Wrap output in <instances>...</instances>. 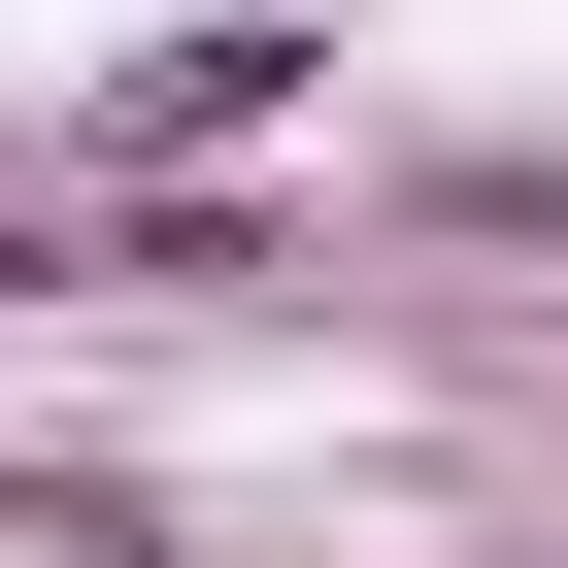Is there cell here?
<instances>
[{"instance_id": "cell-1", "label": "cell", "mask_w": 568, "mask_h": 568, "mask_svg": "<svg viewBox=\"0 0 568 568\" xmlns=\"http://www.w3.org/2000/svg\"><path fill=\"white\" fill-rule=\"evenodd\" d=\"M302 101H335V34H134L68 101V168H234V134H302Z\"/></svg>"}, {"instance_id": "cell-2", "label": "cell", "mask_w": 568, "mask_h": 568, "mask_svg": "<svg viewBox=\"0 0 568 568\" xmlns=\"http://www.w3.org/2000/svg\"><path fill=\"white\" fill-rule=\"evenodd\" d=\"M0 302H34V234H0Z\"/></svg>"}]
</instances>
